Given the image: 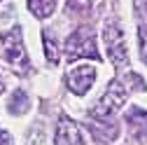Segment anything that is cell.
Segmentation results:
<instances>
[{
  "label": "cell",
  "instance_id": "obj_1",
  "mask_svg": "<svg viewBox=\"0 0 147 145\" xmlns=\"http://www.w3.org/2000/svg\"><path fill=\"white\" fill-rule=\"evenodd\" d=\"M124 103H126V84L112 80L110 87L105 89V94L98 98V103L91 108V117L94 119H107L110 115H115Z\"/></svg>",
  "mask_w": 147,
  "mask_h": 145
},
{
  "label": "cell",
  "instance_id": "obj_2",
  "mask_svg": "<svg viewBox=\"0 0 147 145\" xmlns=\"http://www.w3.org/2000/svg\"><path fill=\"white\" fill-rule=\"evenodd\" d=\"M65 51H68V59L70 61H75V59H100V54H98V47H96V40H94V33H91V28L82 26L77 28L75 33L68 38L65 42Z\"/></svg>",
  "mask_w": 147,
  "mask_h": 145
},
{
  "label": "cell",
  "instance_id": "obj_3",
  "mask_svg": "<svg viewBox=\"0 0 147 145\" xmlns=\"http://www.w3.org/2000/svg\"><path fill=\"white\" fill-rule=\"evenodd\" d=\"M103 38H105V47L107 54L112 59L115 66H126L128 63V51H126V38H124V30L119 28L117 21H107L103 28Z\"/></svg>",
  "mask_w": 147,
  "mask_h": 145
},
{
  "label": "cell",
  "instance_id": "obj_4",
  "mask_svg": "<svg viewBox=\"0 0 147 145\" xmlns=\"http://www.w3.org/2000/svg\"><path fill=\"white\" fill-rule=\"evenodd\" d=\"M3 56L14 68L26 66V49H24V42H21V28L19 26L3 33Z\"/></svg>",
  "mask_w": 147,
  "mask_h": 145
},
{
  "label": "cell",
  "instance_id": "obj_5",
  "mask_svg": "<svg viewBox=\"0 0 147 145\" xmlns=\"http://www.w3.org/2000/svg\"><path fill=\"white\" fill-rule=\"evenodd\" d=\"M94 80H96L94 66H80V68H75V70H70L68 77H65L68 89H70L72 94H77V96H84L89 89H91Z\"/></svg>",
  "mask_w": 147,
  "mask_h": 145
},
{
  "label": "cell",
  "instance_id": "obj_6",
  "mask_svg": "<svg viewBox=\"0 0 147 145\" xmlns=\"http://www.w3.org/2000/svg\"><path fill=\"white\" fill-rule=\"evenodd\" d=\"M56 145H84V136L80 131V126L68 119V117H61L59 119V126H56Z\"/></svg>",
  "mask_w": 147,
  "mask_h": 145
},
{
  "label": "cell",
  "instance_id": "obj_7",
  "mask_svg": "<svg viewBox=\"0 0 147 145\" xmlns=\"http://www.w3.org/2000/svg\"><path fill=\"white\" fill-rule=\"evenodd\" d=\"M126 124H128V129H131V136H136L138 140L147 138V110L131 108L128 115H126Z\"/></svg>",
  "mask_w": 147,
  "mask_h": 145
},
{
  "label": "cell",
  "instance_id": "obj_8",
  "mask_svg": "<svg viewBox=\"0 0 147 145\" xmlns=\"http://www.w3.org/2000/svg\"><path fill=\"white\" fill-rule=\"evenodd\" d=\"M59 0H28V9L38 16V19H47V16L56 9Z\"/></svg>",
  "mask_w": 147,
  "mask_h": 145
},
{
  "label": "cell",
  "instance_id": "obj_9",
  "mask_svg": "<svg viewBox=\"0 0 147 145\" xmlns=\"http://www.w3.org/2000/svg\"><path fill=\"white\" fill-rule=\"evenodd\" d=\"M7 110H9L12 115H24V112L28 110V98H26V94L21 91V89H16V91L12 94V98H9V103H7Z\"/></svg>",
  "mask_w": 147,
  "mask_h": 145
},
{
  "label": "cell",
  "instance_id": "obj_10",
  "mask_svg": "<svg viewBox=\"0 0 147 145\" xmlns=\"http://www.w3.org/2000/svg\"><path fill=\"white\" fill-rule=\"evenodd\" d=\"M42 38H45V54H47V59H49L51 63H59V47H56L54 35H51L49 30H45Z\"/></svg>",
  "mask_w": 147,
  "mask_h": 145
},
{
  "label": "cell",
  "instance_id": "obj_11",
  "mask_svg": "<svg viewBox=\"0 0 147 145\" xmlns=\"http://www.w3.org/2000/svg\"><path fill=\"white\" fill-rule=\"evenodd\" d=\"M138 40H140V56L147 63V24L138 26Z\"/></svg>",
  "mask_w": 147,
  "mask_h": 145
},
{
  "label": "cell",
  "instance_id": "obj_12",
  "mask_svg": "<svg viewBox=\"0 0 147 145\" xmlns=\"http://www.w3.org/2000/svg\"><path fill=\"white\" fill-rule=\"evenodd\" d=\"M70 12H80V14H86L91 9V0H70V5H68Z\"/></svg>",
  "mask_w": 147,
  "mask_h": 145
},
{
  "label": "cell",
  "instance_id": "obj_13",
  "mask_svg": "<svg viewBox=\"0 0 147 145\" xmlns=\"http://www.w3.org/2000/svg\"><path fill=\"white\" fill-rule=\"evenodd\" d=\"M124 84H128L131 89H138V91H142V89H147V87H145V82H142V80H140L138 75H133V72H131V75L126 77V82H124Z\"/></svg>",
  "mask_w": 147,
  "mask_h": 145
},
{
  "label": "cell",
  "instance_id": "obj_14",
  "mask_svg": "<svg viewBox=\"0 0 147 145\" xmlns=\"http://www.w3.org/2000/svg\"><path fill=\"white\" fill-rule=\"evenodd\" d=\"M0 145H12V138L7 133H0Z\"/></svg>",
  "mask_w": 147,
  "mask_h": 145
}]
</instances>
